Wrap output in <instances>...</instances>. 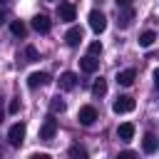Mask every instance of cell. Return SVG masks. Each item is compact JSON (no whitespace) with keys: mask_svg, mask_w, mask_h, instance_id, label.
I'll use <instances>...</instances> for the list:
<instances>
[{"mask_svg":"<svg viewBox=\"0 0 159 159\" xmlns=\"http://www.w3.org/2000/svg\"><path fill=\"white\" fill-rule=\"evenodd\" d=\"M55 134H57V119H55V114L50 112V117H45V122H42V127H40V139H42V142H52Z\"/></svg>","mask_w":159,"mask_h":159,"instance_id":"obj_1","label":"cell"},{"mask_svg":"<svg viewBox=\"0 0 159 159\" xmlns=\"http://www.w3.org/2000/svg\"><path fill=\"white\" fill-rule=\"evenodd\" d=\"M25 132H27L25 122H15V124L7 129V142H10V147H20V144L25 142Z\"/></svg>","mask_w":159,"mask_h":159,"instance_id":"obj_2","label":"cell"},{"mask_svg":"<svg viewBox=\"0 0 159 159\" xmlns=\"http://www.w3.org/2000/svg\"><path fill=\"white\" fill-rule=\"evenodd\" d=\"M134 97H129V94H119L117 99H114V104H112V109H114V114H127V112H132L134 109Z\"/></svg>","mask_w":159,"mask_h":159,"instance_id":"obj_3","label":"cell"},{"mask_svg":"<svg viewBox=\"0 0 159 159\" xmlns=\"http://www.w3.org/2000/svg\"><path fill=\"white\" fill-rule=\"evenodd\" d=\"M89 27H92L97 35L107 30V17H104L102 10H92V12H89Z\"/></svg>","mask_w":159,"mask_h":159,"instance_id":"obj_4","label":"cell"},{"mask_svg":"<svg viewBox=\"0 0 159 159\" xmlns=\"http://www.w3.org/2000/svg\"><path fill=\"white\" fill-rule=\"evenodd\" d=\"M77 119H80V124H84V127H92V124L97 122V109H94L92 104H84V107H80V114H77Z\"/></svg>","mask_w":159,"mask_h":159,"instance_id":"obj_5","label":"cell"},{"mask_svg":"<svg viewBox=\"0 0 159 159\" xmlns=\"http://www.w3.org/2000/svg\"><path fill=\"white\" fill-rule=\"evenodd\" d=\"M132 20H134V7H132V5H127V7H117V25H119L122 30L129 27Z\"/></svg>","mask_w":159,"mask_h":159,"instance_id":"obj_6","label":"cell"},{"mask_svg":"<svg viewBox=\"0 0 159 159\" xmlns=\"http://www.w3.org/2000/svg\"><path fill=\"white\" fill-rule=\"evenodd\" d=\"M47 82H50V75H47V72H32V75L27 77V87H30V89L45 87Z\"/></svg>","mask_w":159,"mask_h":159,"instance_id":"obj_7","label":"cell"},{"mask_svg":"<svg viewBox=\"0 0 159 159\" xmlns=\"http://www.w3.org/2000/svg\"><path fill=\"white\" fill-rule=\"evenodd\" d=\"M57 15H60V20L72 22V20L77 17V10H75V5H72V2H62V5L57 7Z\"/></svg>","mask_w":159,"mask_h":159,"instance_id":"obj_8","label":"cell"},{"mask_svg":"<svg viewBox=\"0 0 159 159\" xmlns=\"http://www.w3.org/2000/svg\"><path fill=\"white\" fill-rule=\"evenodd\" d=\"M32 27H35L40 35H47V32H50V27H52V22H50V17H47V15H35V17H32Z\"/></svg>","mask_w":159,"mask_h":159,"instance_id":"obj_9","label":"cell"},{"mask_svg":"<svg viewBox=\"0 0 159 159\" xmlns=\"http://www.w3.org/2000/svg\"><path fill=\"white\" fill-rule=\"evenodd\" d=\"M82 35H84V32H82V27H77V25H75V27H70V30H67L65 42H67L70 47H77V45L82 42Z\"/></svg>","mask_w":159,"mask_h":159,"instance_id":"obj_10","label":"cell"},{"mask_svg":"<svg viewBox=\"0 0 159 159\" xmlns=\"http://www.w3.org/2000/svg\"><path fill=\"white\" fill-rule=\"evenodd\" d=\"M80 67H82V72L92 75V72H97V70H99V60H97L94 55H87V57H82V60H80Z\"/></svg>","mask_w":159,"mask_h":159,"instance_id":"obj_11","label":"cell"},{"mask_svg":"<svg viewBox=\"0 0 159 159\" xmlns=\"http://www.w3.org/2000/svg\"><path fill=\"white\" fill-rule=\"evenodd\" d=\"M117 84H122V87H132L134 84V80H137V72L134 70H122V72H117Z\"/></svg>","mask_w":159,"mask_h":159,"instance_id":"obj_12","label":"cell"},{"mask_svg":"<svg viewBox=\"0 0 159 159\" xmlns=\"http://www.w3.org/2000/svg\"><path fill=\"white\" fill-rule=\"evenodd\" d=\"M142 149H144L147 154H154V152L159 149V139H157V134L147 132V134H144V139H142Z\"/></svg>","mask_w":159,"mask_h":159,"instance_id":"obj_13","label":"cell"},{"mask_svg":"<svg viewBox=\"0 0 159 159\" xmlns=\"http://www.w3.org/2000/svg\"><path fill=\"white\" fill-rule=\"evenodd\" d=\"M60 87L62 89H75L77 87V75L75 72H62L60 75Z\"/></svg>","mask_w":159,"mask_h":159,"instance_id":"obj_14","label":"cell"},{"mask_svg":"<svg viewBox=\"0 0 159 159\" xmlns=\"http://www.w3.org/2000/svg\"><path fill=\"white\" fill-rule=\"evenodd\" d=\"M117 137H119L122 142H129V139L134 137V124H132V122L119 124V127H117Z\"/></svg>","mask_w":159,"mask_h":159,"instance_id":"obj_15","label":"cell"},{"mask_svg":"<svg viewBox=\"0 0 159 159\" xmlns=\"http://www.w3.org/2000/svg\"><path fill=\"white\" fill-rule=\"evenodd\" d=\"M65 109H67V102H65V99H62L60 94L50 99V112H52V114H62Z\"/></svg>","mask_w":159,"mask_h":159,"instance_id":"obj_16","label":"cell"},{"mask_svg":"<svg viewBox=\"0 0 159 159\" xmlns=\"http://www.w3.org/2000/svg\"><path fill=\"white\" fill-rule=\"evenodd\" d=\"M10 32H12L15 37H25V35H27V25H25L22 20H12V22H10Z\"/></svg>","mask_w":159,"mask_h":159,"instance_id":"obj_17","label":"cell"},{"mask_svg":"<svg viewBox=\"0 0 159 159\" xmlns=\"http://www.w3.org/2000/svg\"><path fill=\"white\" fill-rule=\"evenodd\" d=\"M154 40H157L154 30H144V32L139 35V45H142V47H152V45H154Z\"/></svg>","mask_w":159,"mask_h":159,"instance_id":"obj_18","label":"cell"},{"mask_svg":"<svg viewBox=\"0 0 159 159\" xmlns=\"http://www.w3.org/2000/svg\"><path fill=\"white\" fill-rule=\"evenodd\" d=\"M92 94H94V97H104V94H107V82H104L102 77L92 84Z\"/></svg>","mask_w":159,"mask_h":159,"instance_id":"obj_19","label":"cell"},{"mask_svg":"<svg viewBox=\"0 0 159 159\" xmlns=\"http://www.w3.org/2000/svg\"><path fill=\"white\" fill-rule=\"evenodd\" d=\"M70 157H75V159H84V157H87V149L80 147V144H75V147H70Z\"/></svg>","mask_w":159,"mask_h":159,"instance_id":"obj_20","label":"cell"},{"mask_svg":"<svg viewBox=\"0 0 159 159\" xmlns=\"http://www.w3.org/2000/svg\"><path fill=\"white\" fill-rule=\"evenodd\" d=\"M25 57H27V62H35V60H40V55H37V50H35L32 45H27V47H25Z\"/></svg>","mask_w":159,"mask_h":159,"instance_id":"obj_21","label":"cell"},{"mask_svg":"<svg viewBox=\"0 0 159 159\" xmlns=\"http://www.w3.org/2000/svg\"><path fill=\"white\" fill-rule=\"evenodd\" d=\"M17 109H20V97H12L10 104H7V112L10 114H17Z\"/></svg>","mask_w":159,"mask_h":159,"instance_id":"obj_22","label":"cell"},{"mask_svg":"<svg viewBox=\"0 0 159 159\" xmlns=\"http://www.w3.org/2000/svg\"><path fill=\"white\" fill-rule=\"evenodd\" d=\"M99 52H102V42H97V40H94V42H89V55H94V57H97Z\"/></svg>","mask_w":159,"mask_h":159,"instance_id":"obj_23","label":"cell"},{"mask_svg":"<svg viewBox=\"0 0 159 159\" xmlns=\"http://www.w3.org/2000/svg\"><path fill=\"white\" fill-rule=\"evenodd\" d=\"M132 157H134V152H122L119 154V159H132Z\"/></svg>","mask_w":159,"mask_h":159,"instance_id":"obj_24","label":"cell"},{"mask_svg":"<svg viewBox=\"0 0 159 159\" xmlns=\"http://www.w3.org/2000/svg\"><path fill=\"white\" fill-rule=\"evenodd\" d=\"M127 5H132V0H117V7H127Z\"/></svg>","mask_w":159,"mask_h":159,"instance_id":"obj_25","label":"cell"},{"mask_svg":"<svg viewBox=\"0 0 159 159\" xmlns=\"http://www.w3.org/2000/svg\"><path fill=\"white\" fill-rule=\"evenodd\" d=\"M154 84H157V89H159V70H154Z\"/></svg>","mask_w":159,"mask_h":159,"instance_id":"obj_26","label":"cell"},{"mask_svg":"<svg viewBox=\"0 0 159 159\" xmlns=\"http://www.w3.org/2000/svg\"><path fill=\"white\" fill-rule=\"evenodd\" d=\"M2 114H5V109H2V97H0V122H2Z\"/></svg>","mask_w":159,"mask_h":159,"instance_id":"obj_27","label":"cell"},{"mask_svg":"<svg viewBox=\"0 0 159 159\" xmlns=\"http://www.w3.org/2000/svg\"><path fill=\"white\" fill-rule=\"evenodd\" d=\"M0 22H5V12L2 10H0Z\"/></svg>","mask_w":159,"mask_h":159,"instance_id":"obj_28","label":"cell"}]
</instances>
